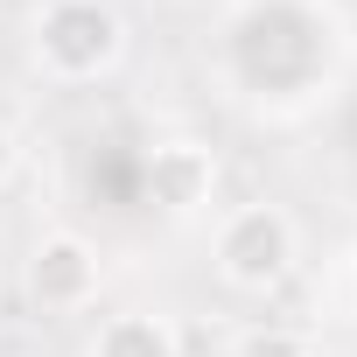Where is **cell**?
Instances as JSON below:
<instances>
[{"mask_svg":"<svg viewBox=\"0 0 357 357\" xmlns=\"http://www.w3.org/2000/svg\"><path fill=\"white\" fill-rule=\"evenodd\" d=\"M140 183H147V204H154L161 218L190 225V218H204V211L218 204L225 161H218V147H204L197 133H168V140H154V147H147Z\"/></svg>","mask_w":357,"mask_h":357,"instance_id":"obj_5","label":"cell"},{"mask_svg":"<svg viewBox=\"0 0 357 357\" xmlns=\"http://www.w3.org/2000/svg\"><path fill=\"white\" fill-rule=\"evenodd\" d=\"M259 36H273V50L225 36V77L238 84V98L259 105H301L336 77L343 56V29L322 0H245L238 8Z\"/></svg>","mask_w":357,"mask_h":357,"instance_id":"obj_1","label":"cell"},{"mask_svg":"<svg viewBox=\"0 0 357 357\" xmlns=\"http://www.w3.org/2000/svg\"><path fill=\"white\" fill-rule=\"evenodd\" d=\"M231 357H315V343L301 329H280V322H259L231 343Z\"/></svg>","mask_w":357,"mask_h":357,"instance_id":"obj_7","label":"cell"},{"mask_svg":"<svg viewBox=\"0 0 357 357\" xmlns=\"http://www.w3.org/2000/svg\"><path fill=\"white\" fill-rule=\"evenodd\" d=\"M84 357H183V336L161 308H119L91 329V350Z\"/></svg>","mask_w":357,"mask_h":357,"instance_id":"obj_6","label":"cell"},{"mask_svg":"<svg viewBox=\"0 0 357 357\" xmlns=\"http://www.w3.org/2000/svg\"><path fill=\"white\" fill-rule=\"evenodd\" d=\"M15 175H22V133H15L8 119H0V190H8Z\"/></svg>","mask_w":357,"mask_h":357,"instance_id":"obj_8","label":"cell"},{"mask_svg":"<svg viewBox=\"0 0 357 357\" xmlns=\"http://www.w3.org/2000/svg\"><path fill=\"white\" fill-rule=\"evenodd\" d=\"M294 259H301V225L280 204H238L211 238V266L238 294H273L294 273Z\"/></svg>","mask_w":357,"mask_h":357,"instance_id":"obj_3","label":"cell"},{"mask_svg":"<svg viewBox=\"0 0 357 357\" xmlns=\"http://www.w3.org/2000/svg\"><path fill=\"white\" fill-rule=\"evenodd\" d=\"M22 287L43 315H77L98 301L105 287V252L84 238V231H43L22 259Z\"/></svg>","mask_w":357,"mask_h":357,"instance_id":"obj_4","label":"cell"},{"mask_svg":"<svg viewBox=\"0 0 357 357\" xmlns=\"http://www.w3.org/2000/svg\"><path fill=\"white\" fill-rule=\"evenodd\" d=\"M29 63L50 84H98L126 63L119 0H43L29 15Z\"/></svg>","mask_w":357,"mask_h":357,"instance_id":"obj_2","label":"cell"}]
</instances>
